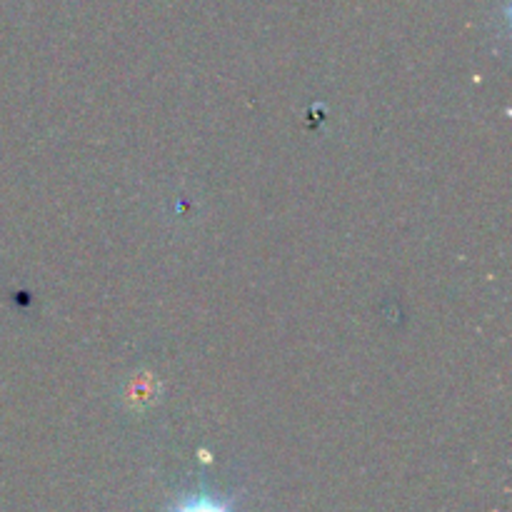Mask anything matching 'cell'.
<instances>
[{
    "mask_svg": "<svg viewBox=\"0 0 512 512\" xmlns=\"http://www.w3.org/2000/svg\"><path fill=\"white\" fill-rule=\"evenodd\" d=\"M173 512H230V508L220 500L208 498V495H198V498H190L185 503H180Z\"/></svg>",
    "mask_w": 512,
    "mask_h": 512,
    "instance_id": "1",
    "label": "cell"
}]
</instances>
